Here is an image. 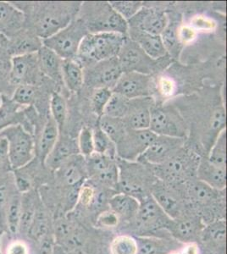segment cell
<instances>
[{
    "label": "cell",
    "mask_w": 227,
    "mask_h": 254,
    "mask_svg": "<svg viewBox=\"0 0 227 254\" xmlns=\"http://www.w3.org/2000/svg\"><path fill=\"white\" fill-rule=\"evenodd\" d=\"M120 226L121 220L119 219L118 215L109 208L101 212L96 217L93 223V228L106 232H112L114 231L118 232Z\"/></svg>",
    "instance_id": "46"
},
{
    "label": "cell",
    "mask_w": 227,
    "mask_h": 254,
    "mask_svg": "<svg viewBox=\"0 0 227 254\" xmlns=\"http://www.w3.org/2000/svg\"><path fill=\"white\" fill-rule=\"evenodd\" d=\"M25 27V15L10 2L0 1V34L10 38Z\"/></svg>",
    "instance_id": "30"
},
{
    "label": "cell",
    "mask_w": 227,
    "mask_h": 254,
    "mask_svg": "<svg viewBox=\"0 0 227 254\" xmlns=\"http://www.w3.org/2000/svg\"><path fill=\"white\" fill-rule=\"evenodd\" d=\"M3 234H4V232L2 230H0V254H2V253H1V238H2V236Z\"/></svg>",
    "instance_id": "59"
},
{
    "label": "cell",
    "mask_w": 227,
    "mask_h": 254,
    "mask_svg": "<svg viewBox=\"0 0 227 254\" xmlns=\"http://www.w3.org/2000/svg\"><path fill=\"white\" fill-rule=\"evenodd\" d=\"M112 93V90L108 88H97L93 91L91 98V107L92 112L98 116V119L104 116V109Z\"/></svg>",
    "instance_id": "48"
},
{
    "label": "cell",
    "mask_w": 227,
    "mask_h": 254,
    "mask_svg": "<svg viewBox=\"0 0 227 254\" xmlns=\"http://www.w3.org/2000/svg\"><path fill=\"white\" fill-rule=\"evenodd\" d=\"M60 134L57 124L49 114L39 132L33 137L35 157L45 164V159L57 142Z\"/></svg>",
    "instance_id": "28"
},
{
    "label": "cell",
    "mask_w": 227,
    "mask_h": 254,
    "mask_svg": "<svg viewBox=\"0 0 227 254\" xmlns=\"http://www.w3.org/2000/svg\"><path fill=\"white\" fill-rule=\"evenodd\" d=\"M200 157L185 147L163 164L151 166L156 178L170 184L182 185L195 179Z\"/></svg>",
    "instance_id": "7"
},
{
    "label": "cell",
    "mask_w": 227,
    "mask_h": 254,
    "mask_svg": "<svg viewBox=\"0 0 227 254\" xmlns=\"http://www.w3.org/2000/svg\"><path fill=\"white\" fill-rule=\"evenodd\" d=\"M127 36L115 32L88 33L84 37L74 60L83 67L117 57Z\"/></svg>",
    "instance_id": "3"
},
{
    "label": "cell",
    "mask_w": 227,
    "mask_h": 254,
    "mask_svg": "<svg viewBox=\"0 0 227 254\" xmlns=\"http://www.w3.org/2000/svg\"><path fill=\"white\" fill-rule=\"evenodd\" d=\"M78 154L80 153L77 140L67 135L60 134L57 142L45 159V165L49 170L55 172L64 163Z\"/></svg>",
    "instance_id": "26"
},
{
    "label": "cell",
    "mask_w": 227,
    "mask_h": 254,
    "mask_svg": "<svg viewBox=\"0 0 227 254\" xmlns=\"http://www.w3.org/2000/svg\"><path fill=\"white\" fill-rule=\"evenodd\" d=\"M170 254H181V252H180V249H179V250L171 252Z\"/></svg>",
    "instance_id": "60"
},
{
    "label": "cell",
    "mask_w": 227,
    "mask_h": 254,
    "mask_svg": "<svg viewBox=\"0 0 227 254\" xmlns=\"http://www.w3.org/2000/svg\"><path fill=\"white\" fill-rule=\"evenodd\" d=\"M109 208L117 214L121 220L118 233H126L135 220L139 208V201L127 194H114L109 202Z\"/></svg>",
    "instance_id": "25"
},
{
    "label": "cell",
    "mask_w": 227,
    "mask_h": 254,
    "mask_svg": "<svg viewBox=\"0 0 227 254\" xmlns=\"http://www.w3.org/2000/svg\"><path fill=\"white\" fill-rule=\"evenodd\" d=\"M152 87L151 75L138 72H123L112 92L132 100L151 97Z\"/></svg>",
    "instance_id": "19"
},
{
    "label": "cell",
    "mask_w": 227,
    "mask_h": 254,
    "mask_svg": "<svg viewBox=\"0 0 227 254\" xmlns=\"http://www.w3.org/2000/svg\"><path fill=\"white\" fill-rule=\"evenodd\" d=\"M119 63L123 72H138L151 75L158 69V61L149 57L138 44L127 37L119 53ZM162 60V59H161Z\"/></svg>",
    "instance_id": "15"
},
{
    "label": "cell",
    "mask_w": 227,
    "mask_h": 254,
    "mask_svg": "<svg viewBox=\"0 0 227 254\" xmlns=\"http://www.w3.org/2000/svg\"><path fill=\"white\" fill-rule=\"evenodd\" d=\"M50 235H54L52 215L44 206L40 197L37 204L34 216L29 227L26 240L34 244Z\"/></svg>",
    "instance_id": "29"
},
{
    "label": "cell",
    "mask_w": 227,
    "mask_h": 254,
    "mask_svg": "<svg viewBox=\"0 0 227 254\" xmlns=\"http://www.w3.org/2000/svg\"><path fill=\"white\" fill-rule=\"evenodd\" d=\"M84 85L97 88L112 90L122 75L117 57L99 61L83 67Z\"/></svg>",
    "instance_id": "13"
},
{
    "label": "cell",
    "mask_w": 227,
    "mask_h": 254,
    "mask_svg": "<svg viewBox=\"0 0 227 254\" xmlns=\"http://www.w3.org/2000/svg\"><path fill=\"white\" fill-rule=\"evenodd\" d=\"M93 136V146L94 153L104 154L106 156L117 159L116 157V147L114 142L109 138V136L101 130L98 125L92 129Z\"/></svg>",
    "instance_id": "44"
},
{
    "label": "cell",
    "mask_w": 227,
    "mask_h": 254,
    "mask_svg": "<svg viewBox=\"0 0 227 254\" xmlns=\"http://www.w3.org/2000/svg\"><path fill=\"white\" fill-rule=\"evenodd\" d=\"M157 87L164 97H170L175 92V84L169 77H161L158 81Z\"/></svg>",
    "instance_id": "53"
},
{
    "label": "cell",
    "mask_w": 227,
    "mask_h": 254,
    "mask_svg": "<svg viewBox=\"0 0 227 254\" xmlns=\"http://www.w3.org/2000/svg\"><path fill=\"white\" fill-rule=\"evenodd\" d=\"M24 108L15 103L11 97L3 96L0 105V131L7 127L20 125L28 132V124Z\"/></svg>",
    "instance_id": "33"
},
{
    "label": "cell",
    "mask_w": 227,
    "mask_h": 254,
    "mask_svg": "<svg viewBox=\"0 0 227 254\" xmlns=\"http://www.w3.org/2000/svg\"><path fill=\"white\" fill-rule=\"evenodd\" d=\"M186 139L157 136L138 161L154 166L171 159L185 147Z\"/></svg>",
    "instance_id": "18"
},
{
    "label": "cell",
    "mask_w": 227,
    "mask_h": 254,
    "mask_svg": "<svg viewBox=\"0 0 227 254\" xmlns=\"http://www.w3.org/2000/svg\"><path fill=\"white\" fill-rule=\"evenodd\" d=\"M154 104L151 97L130 100L128 111L122 119L127 129H149L151 120V110Z\"/></svg>",
    "instance_id": "24"
},
{
    "label": "cell",
    "mask_w": 227,
    "mask_h": 254,
    "mask_svg": "<svg viewBox=\"0 0 227 254\" xmlns=\"http://www.w3.org/2000/svg\"><path fill=\"white\" fill-rule=\"evenodd\" d=\"M193 25L196 26V28L204 30L213 29L215 26V24H213L211 20L207 18L200 17V16L195 18V20L193 21Z\"/></svg>",
    "instance_id": "57"
},
{
    "label": "cell",
    "mask_w": 227,
    "mask_h": 254,
    "mask_svg": "<svg viewBox=\"0 0 227 254\" xmlns=\"http://www.w3.org/2000/svg\"><path fill=\"white\" fill-rule=\"evenodd\" d=\"M201 251L205 254H226L227 223L218 220L204 225L199 238Z\"/></svg>",
    "instance_id": "23"
},
{
    "label": "cell",
    "mask_w": 227,
    "mask_h": 254,
    "mask_svg": "<svg viewBox=\"0 0 227 254\" xmlns=\"http://www.w3.org/2000/svg\"><path fill=\"white\" fill-rule=\"evenodd\" d=\"M0 138L5 139L8 143L12 171L23 167L34 159V138L20 125L7 127L0 131Z\"/></svg>",
    "instance_id": "9"
},
{
    "label": "cell",
    "mask_w": 227,
    "mask_h": 254,
    "mask_svg": "<svg viewBox=\"0 0 227 254\" xmlns=\"http://www.w3.org/2000/svg\"><path fill=\"white\" fill-rule=\"evenodd\" d=\"M204 224L200 217L193 211L184 215L171 220L167 231L173 239L181 244L190 243H199Z\"/></svg>",
    "instance_id": "20"
},
{
    "label": "cell",
    "mask_w": 227,
    "mask_h": 254,
    "mask_svg": "<svg viewBox=\"0 0 227 254\" xmlns=\"http://www.w3.org/2000/svg\"><path fill=\"white\" fill-rule=\"evenodd\" d=\"M119 169L117 192L133 196L139 202L151 195L157 181L152 167L140 161L128 162L117 159Z\"/></svg>",
    "instance_id": "4"
},
{
    "label": "cell",
    "mask_w": 227,
    "mask_h": 254,
    "mask_svg": "<svg viewBox=\"0 0 227 254\" xmlns=\"http://www.w3.org/2000/svg\"><path fill=\"white\" fill-rule=\"evenodd\" d=\"M168 21L169 18L163 10L143 7L133 18L127 20V24L129 28L161 36Z\"/></svg>",
    "instance_id": "22"
},
{
    "label": "cell",
    "mask_w": 227,
    "mask_h": 254,
    "mask_svg": "<svg viewBox=\"0 0 227 254\" xmlns=\"http://www.w3.org/2000/svg\"><path fill=\"white\" fill-rule=\"evenodd\" d=\"M196 178L216 190H226L227 168L219 167L209 162L206 157H200Z\"/></svg>",
    "instance_id": "34"
},
{
    "label": "cell",
    "mask_w": 227,
    "mask_h": 254,
    "mask_svg": "<svg viewBox=\"0 0 227 254\" xmlns=\"http://www.w3.org/2000/svg\"><path fill=\"white\" fill-rule=\"evenodd\" d=\"M11 59L9 50V38L0 34V67L9 69Z\"/></svg>",
    "instance_id": "51"
},
{
    "label": "cell",
    "mask_w": 227,
    "mask_h": 254,
    "mask_svg": "<svg viewBox=\"0 0 227 254\" xmlns=\"http://www.w3.org/2000/svg\"><path fill=\"white\" fill-rule=\"evenodd\" d=\"M108 251L109 254H137V239L133 235L117 233L109 241Z\"/></svg>",
    "instance_id": "40"
},
{
    "label": "cell",
    "mask_w": 227,
    "mask_h": 254,
    "mask_svg": "<svg viewBox=\"0 0 227 254\" xmlns=\"http://www.w3.org/2000/svg\"><path fill=\"white\" fill-rule=\"evenodd\" d=\"M13 173L20 193L38 190L41 187L50 184L54 181V172L36 157L23 167L13 171Z\"/></svg>",
    "instance_id": "14"
},
{
    "label": "cell",
    "mask_w": 227,
    "mask_h": 254,
    "mask_svg": "<svg viewBox=\"0 0 227 254\" xmlns=\"http://www.w3.org/2000/svg\"><path fill=\"white\" fill-rule=\"evenodd\" d=\"M78 149L80 155L86 159L94 153L92 129L90 127H83L80 131L77 139Z\"/></svg>",
    "instance_id": "49"
},
{
    "label": "cell",
    "mask_w": 227,
    "mask_h": 254,
    "mask_svg": "<svg viewBox=\"0 0 227 254\" xmlns=\"http://www.w3.org/2000/svg\"><path fill=\"white\" fill-rule=\"evenodd\" d=\"M42 47L43 40L33 31L26 26L17 34L9 38V50L11 58L36 54Z\"/></svg>",
    "instance_id": "31"
},
{
    "label": "cell",
    "mask_w": 227,
    "mask_h": 254,
    "mask_svg": "<svg viewBox=\"0 0 227 254\" xmlns=\"http://www.w3.org/2000/svg\"><path fill=\"white\" fill-rule=\"evenodd\" d=\"M67 252L65 251L60 246L55 245V249H54V252H53L52 254H67Z\"/></svg>",
    "instance_id": "58"
},
{
    "label": "cell",
    "mask_w": 227,
    "mask_h": 254,
    "mask_svg": "<svg viewBox=\"0 0 227 254\" xmlns=\"http://www.w3.org/2000/svg\"><path fill=\"white\" fill-rule=\"evenodd\" d=\"M98 126L115 145L123 137L127 128L122 119L102 116L98 119Z\"/></svg>",
    "instance_id": "41"
},
{
    "label": "cell",
    "mask_w": 227,
    "mask_h": 254,
    "mask_svg": "<svg viewBox=\"0 0 227 254\" xmlns=\"http://www.w3.org/2000/svg\"><path fill=\"white\" fill-rule=\"evenodd\" d=\"M177 21H168L166 27L161 34V38L166 49L168 55L173 57H177L181 51L182 44L179 39V28L180 26Z\"/></svg>",
    "instance_id": "43"
},
{
    "label": "cell",
    "mask_w": 227,
    "mask_h": 254,
    "mask_svg": "<svg viewBox=\"0 0 227 254\" xmlns=\"http://www.w3.org/2000/svg\"><path fill=\"white\" fill-rule=\"evenodd\" d=\"M15 87L12 85L9 79V69L0 67V105L3 96L11 97Z\"/></svg>",
    "instance_id": "50"
},
{
    "label": "cell",
    "mask_w": 227,
    "mask_h": 254,
    "mask_svg": "<svg viewBox=\"0 0 227 254\" xmlns=\"http://www.w3.org/2000/svg\"><path fill=\"white\" fill-rule=\"evenodd\" d=\"M67 103L66 98L64 97L60 91L55 90L50 96L49 100V115L57 124L60 130V133H63L65 130V126L67 123Z\"/></svg>",
    "instance_id": "39"
},
{
    "label": "cell",
    "mask_w": 227,
    "mask_h": 254,
    "mask_svg": "<svg viewBox=\"0 0 227 254\" xmlns=\"http://www.w3.org/2000/svg\"><path fill=\"white\" fill-rule=\"evenodd\" d=\"M8 168L11 169L9 164L8 143L5 139L0 138V170Z\"/></svg>",
    "instance_id": "54"
},
{
    "label": "cell",
    "mask_w": 227,
    "mask_h": 254,
    "mask_svg": "<svg viewBox=\"0 0 227 254\" xmlns=\"http://www.w3.org/2000/svg\"><path fill=\"white\" fill-rule=\"evenodd\" d=\"M87 179L86 162L78 154L72 157L54 172L53 185L56 188H66L83 183Z\"/></svg>",
    "instance_id": "21"
},
{
    "label": "cell",
    "mask_w": 227,
    "mask_h": 254,
    "mask_svg": "<svg viewBox=\"0 0 227 254\" xmlns=\"http://www.w3.org/2000/svg\"><path fill=\"white\" fill-rule=\"evenodd\" d=\"M62 82L72 93H76L83 86V68L76 60H63Z\"/></svg>",
    "instance_id": "38"
},
{
    "label": "cell",
    "mask_w": 227,
    "mask_h": 254,
    "mask_svg": "<svg viewBox=\"0 0 227 254\" xmlns=\"http://www.w3.org/2000/svg\"><path fill=\"white\" fill-rule=\"evenodd\" d=\"M157 136L187 138V127L181 114L171 106H153L150 128Z\"/></svg>",
    "instance_id": "11"
},
{
    "label": "cell",
    "mask_w": 227,
    "mask_h": 254,
    "mask_svg": "<svg viewBox=\"0 0 227 254\" xmlns=\"http://www.w3.org/2000/svg\"><path fill=\"white\" fill-rule=\"evenodd\" d=\"M180 252L181 254H201V249L199 243H190L183 244Z\"/></svg>",
    "instance_id": "56"
},
{
    "label": "cell",
    "mask_w": 227,
    "mask_h": 254,
    "mask_svg": "<svg viewBox=\"0 0 227 254\" xmlns=\"http://www.w3.org/2000/svg\"><path fill=\"white\" fill-rule=\"evenodd\" d=\"M89 33L115 32L127 37L128 24L107 2H88L80 4L79 13Z\"/></svg>",
    "instance_id": "5"
},
{
    "label": "cell",
    "mask_w": 227,
    "mask_h": 254,
    "mask_svg": "<svg viewBox=\"0 0 227 254\" xmlns=\"http://www.w3.org/2000/svg\"><path fill=\"white\" fill-rule=\"evenodd\" d=\"M87 179L96 185L117 192L119 169L117 159L93 153L85 159Z\"/></svg>",
    "instance_id": "12"
},
{
    "label": "cell",
    "mask_w": 227,
    "mask_h": 254,
    "mask_svg": "<svg viewBox=\"0 0 227 254\" xmlns=\"http://www.w3.org/2000/svg\"><path fill=\"white\" fill-rule=\"evenodd\" d=\"M39 200H40V196L38 190H29L27 192L21 194L20 224H19L18 237H20L21 239L25 241H26V235L34 216L35 211Z\"/></svg>",
    "instance_id": "37"
},
{
    "label": "cell",
    "mask_w": 227,
    "mask_h": 254,
    "mask_svg": "<svg viewBox=\"0 0 227 254\" xmlns=\"http://www.w3.org/2000/svg\"><path fill=\"white\" fill-rule=\"evenodd\" d=\"M151 196L171 220L190 212L184 184L176 185L157 180L151 189Z\"/></svg>",
    "instance_id": "10"
},
{
    "label": "cell",
    "mask_w": 227,
    "mask_h": 254,
    "mask_svg": "<svg viewBox=\"0 0 227 254\" xmlns=\"http://www.w3.org/2000/svg\"><path fill=\"white\" fill-rule=\"evenodd\" d=\"M9 79L14 87L21 85H39L46 77L38 67L37 53L15 56L11 59Z\"/></svg>",
    "instance_id": "17"
},
{
    "label": "cell",
    "mask_w": 227,
    "mask_h": 254,
    "mask_svg": "<svg viewBox=\"0 0 227 254\" xmlns=\"http://www.w3.org/2000/svg\"><path fill=\"white\" fill-rule=\"evenodd\" d=\"M88 33L83 21L75 18L63 29L43 39V45L56 53L62 60H74L81 41Z\"/></svg>",
    "instance_id": "8"
},
{
    "label": "cell",
    "mask_w": 227,
    "mask_h": 254,
    "mask_svg": "<svg viewBox=\"0 0 227 254\" xmlns=\"http://www.w3.org/2000/svg\"><path fill=\"white\" fill-rule=\"evenodd\" d=\"M127 37L138 44L139 48L152 60L158 61L168 56L161 36L150 34L128 27Z\"/></svg>",
    "instance_id": "27"
},
{
    "label": "cell",
    "mask_w": 227,
    "mask_h": 254,
    "mask_svg": "<svg viewBox=\"0 0 227 254\" xmlns=\"http://www.w3.org/2000/svg\"><path fill=\"white\" fill-rule=\"evenodd\" d=\"M109 3L112 9L127 21L144 7V3L139 1H111Z\"/></svg>",
    "instance_id": "47"
},
{
    "label": "cell",
    "mask_w": 227,
    "mask_h": 254,
    "mask_svg": "<svg viewBox=\"0 0 227 254\" xmlns=\"http://www.w3.org/2000/svg\"><path fill=\"white\" fill-rule=\"evenodd\" d=\"M67 254H80V253H76V252H72V253H67Z\"/></svg>",
    "instance_id": "61"
},
{
    "label": "cell",
    "mask_w": 227,
    "mask_h": 254,
    "mask_svg": "<svg viewBox=\"0 0 227 254\" xmlns=\"http://www.w3.org/2000/svg\"><path fill=\"white\" fill-rule=\"evenodd\" d=\"M156 136L157 135L150 129H127L121 141L115 145L117 159L128 162L138 161Z\"/></svg>",
    "instance_id": "16"
},
{
    "label": "cell",
    "mask_w": 227,
    "mask_h": 254,
    "mask_svg": "<svg viewBox=\"0 0 227 254\" xmlns=\"http://www.w3.org/2000/svg\"><path fill=\"white\" fill-rule=\"evenodd\" d=\"M6 254H31V249L26 241L15 238L7 246Z\"/></svg>",
    "instance_id": "52"
},
{
    "label": "cell",
    "mask_w": 227,
    "mask_h": 254,
    "mask_svg": "<svg viewBox=\"0 0 227 254\" xmlns=\"http://www.w3.org/2000/svg\"><path fill=\"white\" fill-rule=\"evenodd\" d=\"M11 169L0 170V230L6 234V208L9 200L14 193L18 192Z\"/></svg>",
    "instance_id": "36"
},
{
    "label": "cell",
    "mask_w": 227,
    "mask_h": 254,
    "mask_svg": "<svg viewBox=\"0 0 227 254\" xmlns=\"http://www.w3.org/2000/svg\"><path fill=\"white\" fill-rule=\"evenodd\" d=\"M170 221L150 195L139 202L135 220L126 233L134 237H171L167 231Z\"/></svg>",
    "instance_id": "6"
},
{
    "label": "cell",
    "mask_w": 227,
    "mask_h": 254,
    "mask_svg": "<svg viewBox=\"0 0 227 254\" xmlns=\"http://www.w3.org/2000/svg\"><path fill=\"white\" fill-rule=\"evenodd\" d=\"M38 67L43 76L56 85L62 82V64L63 60L51 49L43 46L37 53Z\"/></svg>",
    "instance_id": "32"
},
{
    "label": "cell",
    "mask_w": 227,
    "mask_h": 254,
    "mask_svg": "<svg viewBox=\"0 0 227 254\" xmlns=\"http://www.w3.org/2000/svg\"><path fill=\"white\" fill-rule=\"evenodd\" d=\"M130 99L118 93H113L104 109V116L123 119L129 108Z\"/></svg>",
    "instance_id": "45"
},
{
    "label": "cell",
    "mask_w": 227,
    "mask_h": 254,
    "mask_svg": "<svg viewBox=\"0 0 227 254\" xmlns=\"http://www.w3.org/2000/svg\"><path fill=\"white\" fill-rule=\"evenodd\" d=\"M184 189L190 209L198 214L205 225L226 220V190L214 189L197 178L186 182Z\"/></svg>",
    "instance_id": "2"
},
{
    "label": "cell",
    "mask_w": 227,
    "mask_h": 254,
    "mask_svg": "<svg viewBox=\"0 0 227 254\" xmlns=\"http://www.w3.org/2000/svg\"><path fill=\"white\" fill-rule=\"evenodd\" d=\"M135 237L138 243L137 254H170L181 249L183 245L171 237Z\"/></svg>",
    "instance_id": "35"
},
{
    "label": "cell",
    "mask_w": 227,
    "mask_h": 254,
    "mask_svg": "<svg viewBox=\"0 0 227 254\" xmlns=\"http://www.w3.org/2000/svg\"><path fill=\"white\" fill-rule=\"evenodd\" d=\"M209 162L219 167L227 168V130H222L216 137L206 155Z\"/></svg>",
    "instance_id": "42"
},
{
    "label": "cell",
    "mask_w": 227,
    "mask_h": 254,
    "mask_svg": "<svg viewBox=\"0 0 227 254\" xmlns=\"http://www.w3.org/2000/svg\"><path fill=\"white\" fill-rule=\"evenodd\" d=\"M25 15V26L43 40L68 26L77 16L81 3L76 2L11 1Z\"/></svg>",
    "instance_id": "1"
},
{
    "label": "cell",
    "mask_w": 227,
    "mask_h": 254,
    "mask_svg": "<svg viewBox=\"0 0 227 254\" xmlns=\"http://www.w3.org/2000/svg\"><path fill=\"white\" fill-rule=\"evenodd\" d=\"M196 38V30L191 26H180L179 39L181 44H188L193 42Z\"/></svg>",
    "instance_id": "55"
}]
</instances>
